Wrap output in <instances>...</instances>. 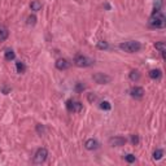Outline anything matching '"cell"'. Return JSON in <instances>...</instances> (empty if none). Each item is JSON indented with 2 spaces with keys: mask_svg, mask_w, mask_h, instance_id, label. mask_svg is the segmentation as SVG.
<instances>
[{
  "mask_svg": "<svg viewBox=\"0 0 166 166\" xmlns=\"http://www.w3.org/2000/svg\"><path fill=\"white\" fill-rule=\"evenodd\" d=\"M47 156H48V151L46 148H39L35 152V154H34V163H43L47 160Z\"/></svg>",
  "mask_w": 166,
  "mask_h": 166,
  "instance_id": "obj_4",
  "label": "cell"
},
{
  "mask_svg": "<svg viewBox=\"0 0 166 166\" xmlns=\"http://www.w3.org/2000/svg\"><path fill=\"white\" fill-rule=\"evenodd\" d=\"M130 79L131 81H133V82H136V81H139V79H140V73H139L138 70H133V72H131L130 73Z\"/></svg>",
  "mask_w": 166,
  "mask_h": 166,
  "instance_id": "obj_14",
  "label": "cell"
},
{
  "mask_svg": "<svg viewBox=\"0 0 166 166\" xmlns=\"http://www.w3.org/2000/svg\"><path fill=\"white\" fill-rule=\"evenodd\" d=\"M26 23H28L29 26H34V25L37 23V17L34 16V14L33 16H29L28 17V22H26Z\"/></svg>",
  "mask_w": 166,
  "mask_h": 166,
  "instance_id": "obj_21",
  "label": "cell"
},
{
  "mask_svg": "<svg viewBox=\"0 0 166 166\" xmlns=\"http://www.w3.org/2000/svg\"><path fill=\"white\" fill-rule=\"evenodd\" d=\"M92 79L96 82V83H99V84H107L112 81V78L107 74H104V73H96L92 75Z\"/></svg>",
  "mask_w": 166,
  "mask_h": 166,
  "instance_id": "obj_6",
  "label": "cell"
},
{
  "mask_svg": "<svg viewBox=\"0 0 166 166\" xmlns=\"http://www.w3.org/2000/svg\"><path fill=\"white\" fill-rule=\"evenodd\" d=\"M119 48L125 52H128V53H135V52H139L142 49V44L136 40H128V42L121 43Z\"/></svg>",
  "mask_w": 166,
  "mask_h": 166,
  "instance_id": "obj_2",
  "label": "cell"
},
{
  "mask_svg": "<svg viewBox=\"0 0 166 166\" xmlns=\"http://www.w3.org/2000/svg\"><path fill=\"white\" fill-rule=\"evenodd\" d=\"M37 130H38V133H39L40 135H42L43 133H44V127L40 126V125H38V126H37Z\"/></svg>",
  "mask_w": 166,
  "mask_h": 166,
  "instance_id": "obj_26",
  "label": "cell"
},
{
  "mask_svg": "<svg viewBox=\"0 0 166 166\" xmlns=\"http://www.w3.org/2000/svg\"><path fill=\"white\" fill-rule=\"evenodd\" d=\"M130 95L135 99H142L144 96V90L142 87H133V88L130 90Z\"/></svg>",
  "mask_w": 166,
  "mask_h": 166,
  "instance_id": "obj_8",
  "label": "cell"
},
{
  "mask_svg": "<svg viewBox=\"0 0 166 166\" xmlns=\"http://www.w3.org/2000/svg\"><path fill=\"white\" fill-rule=\"evenodd\" d=\"M125 160H126L127 162H130V163H133V162H135V156L131 154V153H128V154L125 156Z\"/></svg>",
  "mask_w": 166,
  "mask_h": 166,
  "instance_id": "obj_24",
  "label": "cell"
},
{
  "mask_svg": "<svg viewBox=\"0 0 166 166\" xmlns=\"http://www.w3.org/2000/svg\"><path fill=\"white\" fill-rule=\"evenodd\" d=\"M100 108H101L103 110H110V109H112V105H110L109 101H101V103H100Z\"/></svg>",
  "mask_w": 166,
  "mask_h": 166,
  "instance_id": "obj_20",
  "label": "cell"
},
{
  "mask_svg": "<svg viewBox=\"0 0 166 166\" xmlns=\"http://www.w3.org/2000/svg\"><path fill=\"white\" fill-rule=\"evenodd\" d=\"M98 48H99V49H108V48H109V44H108L107 42L100 40V42H98Z\"/></svg>",
  "mask_w": 166,
  "mask_h": 166,
  "instance_id": "obj_22",
  "label": "cell"
},
{
  "mask_svg": "<svg viewBox=\"0 0 166 166\" xmlns=\"http://www.w3.org/2000/svg\"><path fill=\"white\" fill-rule=\"evenodd\" d=\"M162 4H163V2H162V0H154V3H153L154 9H153V12L160 11V9H161V7H162Z\"/></svg>",
  "mask_w": 166,
  "mask_h": 166,
  "instance_id": "obj_19",
  "label": "cell"
},
{
  "mask_svg": "<svg viewBox=\"0 0 166 166\" xmlns=\"http://www.w3.org/2000/svg\"><path fill=\"white\" fill-rule=\"evenodd\" d=\"M162 156H163V151H162V149H156V151L153 152V158H154V160H161Z\"/></svg>",
  "mask_w": 166,
  "mask_h": 166,
  "instance_id": "obj_17",
  "label": "cell"
},
{
  "mask_svg": "<svg viewBox=\"0 0 166 166\" xmlns=\"http://www.w3.org/2000/svg\"><path fill=\"white\" fill-rule=\"evenodd\" d=\"M84 88H86V86H84L83 83H81V82L75 84V91H77L78 93H79V92H83V90H84Z\"/></svg>",
  "mask_w": 166,
  "mask_h": 166,
  "instance_id": "obj_23",
  "label": "cell"
},
{
  "mask_svg": "<svg viewBox=\"0 0 166 166\" xmlns=\"http://www.w3.org/2000/svg\"><path fill=\"white\" fill-rule=\"evenodd\" d=\"M8 35H9V33H8V30H7L5 28H0V42L7 40Z\"/></svg>",
  "mask_w": 166,
  "mask_h": 166,
  "instance_id": "obj_15",
  "label": "cell"
},
{
  "mask_svg": "<svg viewBox=\"0 0 166 166\" xmlns=\"http://www.w3.org/2000/svg\"><path fill=\"white\" fill-rule=\"evenodd\" d=\"M131 143L134 145H138L139 144V136L138 135H131Z\"/></svg>",
  "mask_w": 166,
  "mask_h": 166,
  "instance_id": "obj_25",
  "label": "cell"
},
{
  "mask_svg": "<svg viewBox=\"0 0 166 166\" xmlns=\"http://www.w3.org/2000/svg\"><path fill=\"white\" fill-rule=\"evenodd\" d=\"M8 91H9V88H8V87H4V88H3V92H4V93H7Z\"/></svg>",
  "mask_w": 166,
  "mask_h": 166,
  "instance_id": "obj_28",
  "label": "cell"
},
{
  "mask_svg": "<svg viewBox=\"0 0 166 166\" xmlns=\"http://www.w3.org/2000/svg\"><path fill=\"white\" fill-rule=\"evenodd\" d=\"M149 77L152 78V79H160V78L162 77V73L160 69H152V70L149 72Z\"/></svg>",
  "mask_w": 166,
  "mask_h": 166,
  "instance_id": "obj_11",
  "label": "cell"
},
{
  "mask_svg": "<svg viewBox=\"0 0 166 166\" xmlns=\"http://www.w3.org/2000/svg\"><path fill=\"white\" fill-rule=\"evenodd\" d=\"M95 100H96V95L90 93V95H88V101H91V103H92V101H95Z\"/></svg>",
  "mask_w": 166,
  "mask_h": 166,
  "instance_id": "obj_27",
  "label": "cell"
},
{
  "mask_svg": "<svg viewBox=\"0 0 166 166\" xmlns=\"http://www.w3.org/2000/svg\"><path fill=\"white\" fill-rule=\"evenodd\" d=\"M66 108L69 112H72V113H78V112H81L83 105H82V103L79 101H75V100H68L66 101Z\"/></svg>",
  "mask_w": 166,
  "mask_h": 166,
  "instance_id": "obj_5",
  "label": "cell"
},
{
  "mask_svg": "<svg viewBox=\"0 0 166 166\" xmlns=\"http://www.w3.org/2000/svg\"><path fill=\"white\" fill-rule=\"evenodd\" d=\"M84 147H86V149H88V151H95L99 148V143L96 139H88V140H86Z\"/></svg>",
  "mask_w": 166,
  "mask_h": 166,
  "instance_id": "obj_10",
  "label": "cell"
},
{
  "mask_svg": "<svg viewBox=\"0 0 166 166\" xmlns=\"http://www.w3.org/2000/svg\"><path fill=\"white\" fill-rule=\"evenodd\" d=\"M126 139L125 138H122V136H113L109 139V144L112 147H122V145H125L126 144Z\"/></svg>",
  "mask_w": 166,
  "mask_h": 166,
  "instance_id": "obj_7",
  "label": "cell"
},
{
  "mask_svg": "<svg viewBox=\"0 0 166 166\" xmlns=\"http://www.w3.org/2000/svg\"><path fill=\"white\" fill-rule=\"evenodd\" d=\"M30 8H31V11L38 12V11H40V8H42V3L38 2V0H34V2H31V4H30Z\"/></svg>",
  "mask_w": 166,
  "mask_h": 166,
  "instance_id": "obj_13",
  "label": "cell"
},
{
  "mask_svg": "<svg viewBox=\"0 0 166 166\" xmlns=\"http://www.w3.org/2000/svg\"><path fill=\"white\" fill-rule=\"evenodd\" d=\"M95 61L87 56H82V55H77L74 58V64L79 68H87V66H91L93 65Z\"/></svg>",
  "mask_w": 166,
  "mask_h": 166,
  "instance_id": "obj_3",
  "label": "cell"
},
{
  "mask_svg": "<svg viewBox=\"0 0 166 166\" xmlns=\"http://www.w3.org/2000/svg\"><path fill=\"white\" fill-rule=\"evenodd\" d=\"M4 57H5L7 61H12V60L16 58V53H14V52H13L12 49H5V52H4Z\"/></svg>",
  "mask_w": 166,
  "mask_h": 166,
  "instance_id": "obj_12",
  "label": "cell"
},
{
  "mask_svg": "<svg viewBox=\"0 0 166 166\" xmlns=\"http://www.w3.org/2000/svg\"><path fill=\"white\" fill-rule=\"evenodd\" d=\"M149 25L152 26V28H165L166 25V18L165 16L161 13V11H157V12H153L151 18H149Z\"/></svg>",
  "mask_w": 166,
  "mask_h": 166,
  "instance_id": "obj_1",
  "label": "cell"
},
{
  "mask_svg": "<svg viewBox=\"0 0 166 166\" xmlns=\"http://www.w3.org/2000/svg\"><path fill=\"white\" fill-rule=\"evenodd\" d=\"M156 49H158L160 52H162V55L165 53V51H166V44H165V42H158V43H156L154 44ZM165 56V55H163Z\"/></svg>",
  "mask_w": 166,
  "mask_h": 166,
  "instance_id": "obj_16",
  "label": "cell"
},
{
  "mask_svg": "<svg viewBox=\"0 0 166 166\" xmlns=\"http://www.w3.org/2000/svg\"><path fill=\"white\" fill-rule=\"evenodd\" d=\"M56 68L58 69V70H66V69L70 68V63L65 58H58L56 61Z\"/></svg>",
  "mask_w": 166,
  "mask_h": 166,
  "instance_id": "obj_9",
  "label": "cell"
},
{
  "mask_svg": "<svg viewBox=\"0 0 166 166\" xmlns=\"http://www.w3.org/2000/svg\"><path fill=\"white\" fill-rule=\"evenodd\" d=\"M16 68H17V72H18L20 74L23 73L26 70V68H25V64L21 63V61H18V63H16Z\"/></svg>",
  "mask_w": 166,
  "mask_h": 166,
  "instance_id": "obj_18",
  "label": "cell"
}]
</instances>
